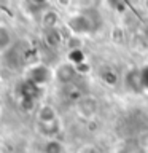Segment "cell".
I'll return each instance as SVG.
<instances>
[{
  "mask_svg": "<svg viewBox=\"0 0 148 153\" xmlns=\"http://www.w3.org/2000/svg\"><path fill=\"white\" fill-rule=\"evenodd\" d=\"M11 43V33L5 26H0V51L7 50Z\"/></svg>",
  "mask_w": 148,
  "mask_h": 153,
  "instance_id": "cell-5",
  "label": "cell"
},
{
  "mask_svg": "<svg viewBox=\"0 0 148 153\" xmlns=\"http://www.w3.org/2000/svg\"><path fill=\"white\" fill-rule=\"evenodd\" d=\"M45 153H62V145L56 140H50L45 147Z\"/></svg>",
  "mask_w": 148,
  "mask_h": 153,
  "instance_id": "cell-7",
  "label": "cell"
},
{
  "mask_svg": "<svg viewBox=\"0 0 148 153\" xmlns=\"http://www.w3.org/2000/svg\"><path fill=\"white\" fill-rule=\"evenodd\" d=\"M43 22H45L50 29H54V24L57 22V16H56V13H53V11L46 13V14H45V19H43Z\"/></svg>",
  "mask_w": 148,
  "mask_h": 153,
  "instance_id": "cell-8",
  "label": "cell"
},
{
  "mask_svg": "<svg viewBox=\"0 0 148 153\" xmlns=\"http://www.w3.org/2000/svg\"><path fill=\"white\" fill-rule=\"evenodd\" d=\"M142 83L143 86H148V69L145 72H142Z\"/></svg>",
  "mask_w": 148,
  "mask_h": 153,
  "instance_id": "cell-10",
  "label": "cell"
},
{
  "mask_svg": "<svg viewBox=\"0 0 148 153\" xmlns=\"http://www.w3.org/2000/svg\"><path fill=\"white\" fill-rule=\"evenodd\" d=\"M75 75V67L70 65V64H65V65H61L59 70H57V76L62 83H69V81L73 78Z\"/></svg>",
  "mask_w": 148,
  "mask_h": 153,
  "instance_id": "cell-3",
  "label": "cell"
},
{
  "mask_svg": "<svg viewBox=\"0 0 148 153\" xmlns=\"http://www.w3.org/2000/svg\"><path fill=\"white\" fill-rule=\"evenodd\" d=\"M143 7H145V10L148 11V0H143Z\"/></svg>",
  "mask_w": 148,
  "mask_h": 153,
  "instance_id": "cell-11",
  "label": "cell"
},
{
  "mask_svg": "<svg viewBox=\"0 0 148 153\" xmlns=\"http://www.w3.org/2000/svg\"><path fill=\"white\" fill-rule=\"evenodd\" d=\"M46 40H48V43H50L51 46L59 45V42H61L59 32H57L56 29H50V30H48V33H46Z\"/></svg>",
  "mask_w": 148,
  "mask_h": 153,
  "instance_id": "cell-6",
  "label": "cell"
},
{
  "mask_svg": "<svg viewBox=\"0 0 148 153\" xmlns=\"http://www.w3.org/2000/svg\"><path fill=\"white\" fill-rule=\"evenodd\" d=\"M38 120H40L41 123H45V124L54 123V121H56V113H54V110H53L50 105L41 107L40 112H38Z\"/></svg>",
  "mask_w": 148,
  "mask_h": 153,
  "instance_id": "cell-4",
  "label": "cell"
},
{
  "mask_svg": "<svg viewBox=\"0 0 148 153\" xmlns=\"http://www.w3.org/2000/svg\"><path fill=\"white\" fill-rule=\"evenodd\" d=\"M70 59L73 61V62H76V64H80V62H83V53H81L80 50H73L70 53Z\"/></svg>",
  "mask_w": 148,
  "mask_h": 153,
  "instance_id": "cell-9",
  "label": "cell"
},
{
  "mask_svg": "<svg viewBox=\"0 0 148 153\" xmlns=\"http://www.w3.org/2000/svg\"><path fill=\"white\" fill-rule=\"evenodd\" d=\"M35 3H43V2H46V0H33Z\"/></svg>",
  "mask_w": 148,
  "mask_h": 153,
  "instance_id": "cell-12",
  "label": "cell"
},
{
  "mask_svg": "<svg viewBox=\"0 0 148 153\" xmlns=\"http://www.w3.org/2000/svg\"><path fill=\"white\" fill-rule=\"evenodd\" d=\"M69 27L76 33H86L91 30V21L84 14H78V16H73L69 21Z\"/></svg>",
  "mask_w": 148,
  "mask_h": 153,
  "instance_id": "cell-1",
  "label": "cell"
},
{
  "mask_svg": "<svg viewBox=\"0 0 148 153\" xmlns=\"http://www.w3.org/2000/svg\"><path fill=\"white\" fill-rule=\"evenodd\" d=\"M78 110H80V113L83 115V117L91 118L95 112H97V102H95L94 99H91V97H84V99L80 100Z\"/></svg>",
  "mask_w": 148,
  "mask_h": 153,
  "instance_id": "cell-2",
  "label": "cell"
}]
</instances>
